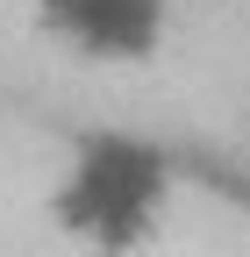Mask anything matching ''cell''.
Listing matches in <instances>:
<instances>
[{
	"mask_svg": "<svg viewBox=\"0 0 250 257\" xmlns=\"http://www.w3.org/2000/svg\"><path fill=\"white\" fill-rule=\"evenodd\" d=\"M43 29L79 57L136 64L165 43V0H43Z\"/></svg>",
	"mask_w": 250,
	"mask_h": 257,
	"instance_id": "7a4b0ae2",
	"label": "cell"
},
{
	"mask_svg": "<svg viewBox=\"0 0 250 257\" xmlns=\"http://www.w3.org/2000/svg\"><path fill=\"white\" fill-rule=\"evenodd\" d=\"M158 207H165V157L129 136H93L57 186V221L100 250L143 243Z\"/></svg>",
	"mask_w": 250,
	"mask_h": 257,
	"instance_id": "6da1fadb",
	"label": "cell"
}]
</instances>
